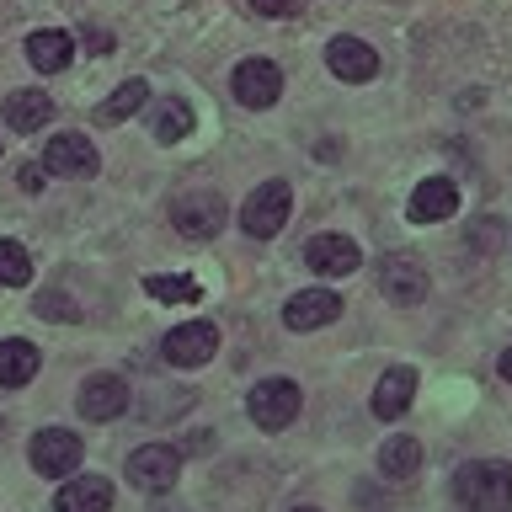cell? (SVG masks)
I'll return each mask as SVG.
<instances>
[{"label": "cell", "instance_id": "obj_1", "mask_svg": "<svg viewBox=\"0 0 512 512\" xmlns=\"http://www.w3.org/2000/svg\"><path fill=\"white\" fill-rule=\"evenodd\" d=\"M454 496L470 512H512V464L502 459H470L454 470Z\"/></svg>", "mask_w": 512, "mask_h": 512}, {"label": "cell", "instance_id": "obj_2", "mask_svg": "<svg viewBox=\"0 0 512 512\" xmlns=\"http://www.w3.org/2000/svg\"><path fill=\"white\" fill-rule=\"evenodd\" d=\"M288 208H294V187L272 176V182H262L246 203H240V230L251 240H272L288 224Z\"/></svg>", "mask_w": 512, "mask_h": 512}, {"label": "cell", "instance_id": "obj_3", "mask_svg": "<svg viewBox=\"0 0 512 512\" xmlns=\"http://www.w3.org/2000/svg\"><path fill=\"white\" fill-rule=\"evenodd\" d=\"M299 384L294 379H262L256 390L246 395V411H251V422L262 427V432H283L288 422L299 416Z\"/></svg>", "mask_w": 512, "mask_h": 512}, {"label": "cell", "instance_id": "obj_4", "mask_svg": "<svg viewBox=\"0 0 512 512\" xmlns=\"http://www.w3.org/2000/svg\"><path fill=\"white\" fill-rule=\"evenodd\" d=\"M171 224L182 230L187 240H214L224 230V198L214 187H198V192H182L171 203Z\"/></svg>", "mask_w": 512, "mask_h": 512}, {"label": "cell", "instance_id": "obj_5", "mask_svg": "<svg viewBox=\"0 0 512 512\" xmlns=\"http://www.w3.org/2000/svg\"><path fill=\"white\" fill-rule=\"evenodd\" d=\"M214 352H219V326L214 320H187V326H176L166 342H160V358H166L171 368H203Z\"/></svg>", "mask_w": 512, "mask_h": 512}, {"label": "cell", "instance_id": "obj_6", "mask_svg": "<svg viewBox=\"0 0 512 512\" xmlns=\"http://www.w3.org/2000/svg\"><path fill=\"white\" fill-rule=\"evenodd\" d=\"M176 475H182V448H171V443H144L128 454V480L139 491H171Z\"/></svg>", "mask_w": 512, "mask_h": 512}, {"label": "cell", "instance_id": "obj_7", "mask_svg": "<svg viewBox=\"0 0 512 512\" xmlns=\"http://www.w3.org/2000/svg\"><path fill=\"white\" fill-rule=\"evenodd\" d=\"M230 91H235V102H240V107L267 112V107L283 96V70H278L272 59H240V64H235Z\"/></svg>", "mask_w": 512, "mask_h": 512}, {"label": "cell", "instance_id": "obj_8", "mask_svg": "<svg viewBox=\"0 0 512 512\" xmlns=\"http://www.w3.org/2000/svg\"><path fill=\"white\" fill-rule=\"evenodd\" d=\"M80 438L70 427H43L38 438H32V448H27V459H32V470L38 475H75V464H80Z\"/></svg>", "mask_w": 512, "mask_h": 512}, {"label": "cell", "instance_id": "obj_9", "mask_svg": "<svg viewBox=\"0 0 512 512\" xmlns=\"http://www.w3.org/2000/svg\"><path fill=\"white\" fill-rule=\"evenodd\" d=\"M128 400H134L128 379H118V374H91L86 384H80L75 406H80V416H86V422H112V416L128 411Z\"/></svg>", "mask_w": 512, "mask_h": 512}, {"label": "cell", "instance_id": "obj_10", "mask_svg": "<svg viewBox=\"0 0 512 512\" xmlns=\"http://www.w3.org/2000/svg\"><path fill=\"white\" fill-rule=\"evenodd\" d=\"M379 288L390 304H422L427 299V267L416 256H384L379 262Z\"/></svg>", "mask_w": 512, "mask_h": 512}, {"label": "cell", "instance_id": "obj_11", "mask_svg": "<svg viewBox=\"0 0 512 512\" xmlns=\"http://www.w3.org/2000/svg\"><path fill=\"white\" fill-rule=\"evenodd\" d=\"M358 262H363V251L347 235H315L304 246V267L320 272V278H347V272H358Z\"/></svg>", "mask_w": 512, "mask_h": 512}, {"label": "cell", "instance_id": "obj_12", "mask_svg": "<svg viewBox=\"0 0 512 512\" xmlns=\"http://www.w3.org/2000/svg\"><path fill=\"white\" fill-rule=\"evenodd\" d=\"M43 166L54 171V176H96V144L86 134H54L43 144Z\"/></svg>", "mask_w": 512, "mask_h": 512}, {"label": "cell", "instance_id": "obj_13", "mask_svg": "<svg viewBox=\"0 0 512 512\" xmlns=\"http://www.w3.org/2000/svg\"><path fill=\"white\" fill-rule=\"evenodd\" d=\"M336 315H342V299H336L331 288H304V294H294L283 304L288 331H320V326H331Z\"/></svg>", "mask_w": 512, "mask_h": 512}, {"label": "cell", "instance_id": "obj_14", "mask_svg": "<svg viewBox=\"0 0 512 512\" xmlns=\"http://www.w3.org/2000/svg\"><path fill=\"white\" fill-rule=\"evenodd\" d=\"M326 64H331L336 80H347V86H363V80L379 75V54H374L363 38H331Z\"/></svg>", "mask_w": 512, "mask_h": 512}, {"label": "cell", "instance_id": "obj_15", "mask_svg": "<svg viewBox=\"0 0 512 512\" xmlns=\"http://www.w3.org/2000/svg\"><path fill=\"white\" fill-rule=\"evenodd\" d=\"M459 214V187L448 182V176H427V182H416L411 192V219L416 224H443Z\"/></svg>", "mask_w": 512, "mask_h": 512}, {"label": "cell", "instance_id": "obj_16", "mask_svg": "<svg viewBox=\"0 0 512 512\" xmlns=\"http://www.w3.org/2000/svg\"><path fill=\"white\" fill-rule=\"evenodd\" d=\"M416 400V368H384V379L374 384V416L379 422H395V416H406Z\"/></svg>", "mask_w": 512, "mask_h": 512}, {"label": "cell", "instance_id": "obj_17", "mask_svg": "<svg viewBox=\"0 0 512 512\" xmlns=\"http://www.w3.org/2000/svg\"><path fill=\"white\" fill-rule=\"evenodd\" d=\"M112 507V480L107 475H80L54 496V512H107Z\"/></svg>", "mask_w": 512, "mask_h": 512}, {"label": "cell", "instance_id": "obj_18", "mask_svg": "<svg viewBox=\"0 0 512 512\" xmlns=\"http://www.w3.org/2000/svg\"><path fill=\"white\" fill-rule=\"evenodd\" d=\"M27 59H32V70H43V75H59L64 64L75 59V38H70V32H59V27H48V32H32V38H27Z\"/></svg>", "mask_w": 512, "mask_h": 512}, {"label": "cell", "instance_id": "obj_19", "mask_svg": "<svg viewBox=\"0 0 512 512\" xmlns=\"http://www.w3.org/2000/svg\"><path fill=\"white\" fill-rule=\"evenodd\" d=\"M43 368V352L22 342V336H11V342H0V384L6 390H22V384H32V374Z\"/></svg>", "mask_w": 512, "mask_h": 512}, {"label": "cell", "instance_id": "obj_20", "mask_svg": "<svg viewBox=\"0 0 512 512\" xmlns=\"http://www.w3.org/2000/svg\"><path fill=\"white\" fill-rule=\"evenodd\" d=\"M54 118V102L43 91H11L6 96V128L11 134H38V128Z\"/></svg>", "mask_w": 512, "mask_h": 512}, {"label": "cell", "instance_id": "obj_21", "mask_svg": "<svg viewBox=\"0 0 512 512\" xmlns=\"http://www.w3.org/2000/svg\"><path fill=\"white\" fill-rule=\"evenodd\" d=\"M416 470H422V443H416L411 432H395V438L379 448V475L384 480H411Z\"/></svg>", "mask_w": 512, "mask_h": 512}, {"label": "cell", "instance_id": "obj_22", "mask_svg": "<svg viewBox=\"0 0 512 512\" xmlns=\"http://www.w3.org/2000/svg\"><path fill=\"white\" fill-rule=\"evenodd\" d=\"M144 102H150V80L134 75V80H123V86L112 91L102 107H96V123H123V118H134Z\"/></svg>", "mask_w": 512, "mask_h": 512}, {"label": "cell", "instance_id": "obj_23", "mask_svg": "<svg viewBox=\"0 0 512 512\" xmlns=\"http://www.w3.org/2000/svg\"><path fill=\"white\" fill-rule=\"evenodd\" d=\"M150 134L160 144H182L192 134V107L182 102V96H166V102L155 107V118H150Z\"/></svg>", "mask_w": 512, "mask_h": 512}, {"label": "cell", "instance_id": "obj_24", "mask_svg": "<svg viewBox=\"0 0 512 512\" xmlns=\"http://www.w3.org/2000/svg\"><path fill=\"white\" fill-rule=\"evenodd\" d=\"M144 294L150 299H160V304H198L203 299V288H198V278H182V272H150L144 278Z\"/></svg>", "mask_w": 512, "mask_h": 512}, {"label": "cell", "instance_id": "obj_25", "mask_svg": "<svg viewBox=\"0 0 512 512\" xmlns=\"http://www.w3.org/2000/svg\"><path fill=\"white\" fill-rule=\"evenodd\" d=\"M32 283V256L22 240H0V288H22Z\"/></svg>", "mask_w": 512, "mask_h": 512}, {"label": "cell", "instance_id": "obj_26", "mask_svg": "<svg viewBox=\"0 0 512 512\" xmlns=\"http://www.w3.org/2000/svg\"><path fill=\"white\" fill-rule=\"evenodd\" d=\"M507 240V224L502 219H480L475 230H470V251H480V256H491L496 246Z\"/></svg>", "mask_w": 512, "mask_h": 512}, {"label": "cell", "instance_id": "obj_27", "mask_svg": "<svg viewBox=\"0 0 512 512\" xmlns=\"http://www.w3.org/2000/svg\"><path fill=\"white\" fill-rule=\"evenodd\" d=\"M38 315H48V320H80V310L64 294H38V304H32Z\"/></svg>", "mask_w": 512, "mask_h": 512}, {"label": "cell", "instance_id": "obj_28", "mask_svg": "<svg viewBox=\"0 0 512 512\" xmlns=\"http://www.w3.org/2000/svg\"><path fill=\"white\" fill-rule=\"evenodd\" d=\"M251 11L256 16H294L299 0H251Z\"/></svg>", "mask_w": 512, "mask_h": 512}, {"label": "cell", "instance_id": "obj_29", "mask_svg": "<svg viewBox=\"0 0 512 512\" xmlns=\"http://www.w3.org/2000/svg\"><path fill=\"white\" fill-rule=\"evenodd\" d=\"M16 182H22V192H38V187H43V166H22V176H16Z\"/></svg>", "mask_w": 512, "mask_h": 512}, {"label": "cell", "instance_id": "obj_30", "mask_svg": "<svg viewBox=\"0 0 512 512\" xmlns=\"http://www.w3.org/2000/svg\"><path fill=\"white\" fill-rule=\"evenodd\" d=\"M86 43H91V54H107V48H112V38H107V32H91Z\"/></svg>", "mask_w": 512, "mask_h": 512}, {"label": "cell", "instance_id": "obj_31", "mask_svg": "<svg viewBox=\"0 0 512 512\" xmlns=\"http://www.w3.org/2000/svg\"><path fill=\"white\" fill-rule=\"evenodd\" d=\"M496 374H502V379H507V384H512V347H507V352H502V358H496Z\"/></svg>", "mask_w": 512, "mask_h": 512}, {"label": "cell", "instance_id": "obj_32", "mask_svg": "<svg viewBox=\"0 0 512 512\" xmlns=\"http://www.w3.org/2000/svg\"><path fill=\"white\" fill-rule=\"evenodd\" d=\"M294 512H320V507H294Z\"/></svg>", "mask_w": 512, "mask_h": 512}]
</instances>
